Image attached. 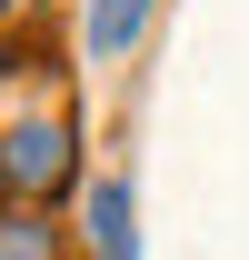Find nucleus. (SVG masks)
<instances>
[{
    "instance_id": "1",
    "label": "nucleus",
    "mask_w": 249,
    "mask_h": 260,
    "mask_svg": "<svg viewBox=\"0 0 249 260\" xmlns=\"http://www.w3.org/2000/svg\"><path fill=\"white\" fill-rule=\"evenodd\" d=\"M0 260H50V230H30V220H0Z\"/></svg>"
}]
</instances>
